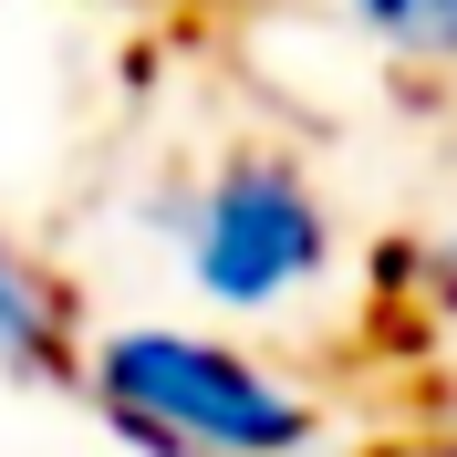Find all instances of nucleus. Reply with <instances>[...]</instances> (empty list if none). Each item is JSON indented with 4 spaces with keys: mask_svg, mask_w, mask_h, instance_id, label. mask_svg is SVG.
<instances>
[{
    "mask_svg": "<svg viewBox=\"0 0 457 457\" xmlns=\"http://www.w3.org/2000/svg\"><path fill=\"white\" fill-rule=\"evenodd\" d=\"M73 385L104 405L145 457H322L333 405L291 385L270 353L187 322H114L73 343Z\"/></svg>",
    "mask_w": 457,
    "mask_h": 457,
    "instance_id": "obj_1",
    "label": "nucleus"
},
{
    "mask_svg": "<svg viewBox=\"0 0 457 457\" xmlns=\"http://www.w3.org/2000/svg\"><path fill=\"white\" fill-rule=\"evenodd\" d=\"M156 228L177 239L187 281H198L208 312H291L302 291H322L343 228L333 198L312 187V167H291L281 145H228L219 167L177 177Z\"/></svg>",
    "mask_w": 457,
    "mask_h": 457,
    "instance_id": "obj_2",
    "label": "nucleus"
},
{
    "mask_svg": "<svg viewBox=\"0 0 457 457\" xmlns=\"http://www.w3.org/2000/svg\"><path fill=\"white\" fill-rule=\"evenodd\" d=\"M0 364L31 374V385L73 374V312H62V291L42 281L11 239H0Z\"/></svg>",
    "mask_w": 457,
    "mask_h": 457,
    "instance_id": "obj_3",
    "label": "nucleus"
},
{
    "mask_svg": "<svg viewBox=\"0 0 457 457\" xmlns=\"http://www.w3.org/2000/svg\"><path fill=\"white\" fill-rule=\"evenodd\" d=\"M353 42H374L385 62L416 73H457V0H343Z\"/></svg>",
    "mask_w": 457,
    "mask_h": 457,
    "instance_id": "obj_4",
    "label": "nucleus"
},
{
    "mask_svg": "<svg viewBox=\"0 0 457 457\" xmlns=\"http://www.w3.org/2000/svg\"><path fill=\"white\" fill-rule=\"evenodd\" d=\"M385 291H395V302H416L427 322H447V333H457V228L405 239V250H395V281H385Z\"/></svg>",
    "mask_w": 457,
    "mask_h": 457,
    "instance_id": "obj_5",
    "label": "nucleus"
},
{
    "mask_svg": "<svg viewBox=\"0 0 457 457\" xmlns=\"http://www.w3.org/2000/svg\"><path fill=\"white\" fill-rule=\"evenodd\" d=\"M447 405H457V385H447ZM395 457H457V416H447V427H436V436H405Z\"/></svg>",
    "mask_w": 457,
    "mask_h": 457,
    "instance_id": "obj_6",
    "label": "nucleus"
}]
</instances>
